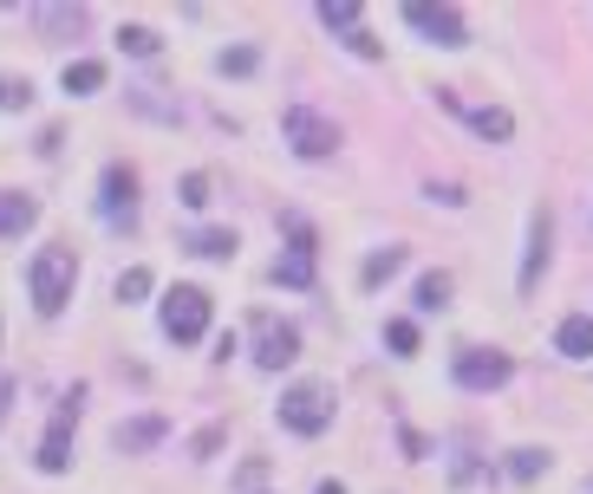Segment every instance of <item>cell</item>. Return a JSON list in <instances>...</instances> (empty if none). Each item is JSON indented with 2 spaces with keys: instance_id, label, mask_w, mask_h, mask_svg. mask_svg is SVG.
Listing matches in <instances>:
<instances>
[{
  "instance_id": "1",
  "label": "cell",
  "mask_w": 593,
  "mask_h": 494,
  "mask_svg": "<svg viewBox=\"0 0 593 494\" xmlns=\"http://www.w3.org/2000/svg\"><path fill=\"white\" fill-rule=\"evenodd\" d=\"M73 281H78L73 248H40V254H33V267H26V293H33V306H40L46 319H60V312H66Z\"/></svg>"
},
{
  "instance_id": "2",
  "label": "cell",
  "mask_w": 593,
  "mask_h": 494,
  "mask_svg": "<svg viewBox=\"0 0 593 494\" xmlns=\"http://www.w3.org/2000/svg\"><path fill=\"white\" fill-rule=\"evenodd\" d=\"M281 138H288L294 156L320 163V156H333V150H339V124H333V118H320L313 105H288V111H281Z\"/></svg>"
},
{
  "instance_id": "3",
  "label": "cell",
  "mask_w": 593,
  "mask_h": 494,
  "mask_svg": "<svg viewBox=\"0 0 593 494\" xmlns=\"http://www.w3.org/2000/svg\"><path fill=\"white\" fill-rule=\"evenodd\" d=\"M163 332H170L176 345H196V339L209 332V293H203V286H170V293H163Z\"/></svg>"
},
{
  "instance_id": "4",
  "label": "cell",
  "mask_w": 593,
  "mask_h": 494,
  "mask_svg": "<svg viewBox=\"0 0 593 494\" xmlns=\"http://www.w3.org/2000/svg\"><path fill=\"white\" fill-rule=\"evenodd\" d=\"M326 424H333V397H326L320 384H294V391L281 397V429H294V436H320Z\"/></svg>"
},
{
  "instance_id": "5",
  "label": "cell",
  "mask_w": 593,
  "mask_h": 494,
  "mask_svg": "<svg viewBox=\"0 0 593 494\" xmlns=\"http://www.w3.org/2000/svg\"><path fill=\"white\" fill-rule=\"evenodd\" d=\"M294 358H300V332L288 319H268V312H261V319H255V364H261V371H288Z\"/></svg>"
},
{
  "instance_id": "6",
  "label": "cell",
  "mask_w": 593,
  "mask_h": 494,
  "mask_svg": "<svg viewBox=\"0 0 593 494\" xmlns=\"http://www.w3.org/2000/svg\"><path fill=\"white\" fill-rule=\"evenodd\" d=\"M274 281L294 286V293H306V286H313V228H306L300 215H288V254L274 261Z\"/></svg>"
},
{
  "instance_id": "7",
  "label": "cell",
  "mask_w": 593,
  "mask_h": 494,
  "mask_svg": "<svg viewBox=\"0 0 593 494\" xmlns=\"http://www.w3.org/2000/svg\"><path fill=\"white\" fill-rule=\"evenodd\" d=\"M98 209L105 221H138V169L131 163H105V183H98Z\"/></svg>"
},
{
  "instance_id": "8",
  "label": "cell",
  "mask_w": 593,
  "mask_h": 494,
  "mask_svg": "<svg viewBox=\"0 0 593 494\" xmlns=\"http://www.w3.org/2000/svg\"><path fill=\"white\" fill-rule=\"evenodd\" d=\"M509 371H516V364L503 352H483V345H463V352H456V384H463V391H503Z\"/></svg>"
},
{
  "instance_id": "9",
  "label": "cell",
  "mask_w": 593,
  "mask_h": 494,
  "mask_svg": "<svg viewBox=\"0 0 593 494\" xmlns=\"http://www.w3.org/2000/svg\"><path fill=\"white\" fill-rule=\"evenodd\" d=\"M78 397H85V391L73 384V397L60 404V417H53V429H46V442H40V469H46V475H66V462H73V424H78Z\"/></svg>"
},
{
  "instance_id": "10",
  "label": "cell",
  "mask_w": 593,
  "mask_h": 494,
  "mask_svg": "<svg viewBox=\"0 0 593 494\" xmlns=\"http://www.w3.org/2000/svg\"><path fill=\"white\" fill-rule=\"evenodd\" d=\"M405 26H411V33H424V40H438V46H463V40H470L456 7H424V0H411V7H405Z\"/></svg>"
},
{
  "instance_id": "11",
  "label": "cell",
  "mask_w": 593,
  "mask_h": 494,
  "mask_svg": "<svg viewBox=\"0 0 593 494\" xmlns=\"http://www.w3.org/2000/svg\"><path fill=\"white\" fill-rule=\"evenodd\" d=\"M548 209L528 215V254H521V293H535V281H541V267H548Z\"/></svg>"
},
{
  "instance_id": "12",
  "label": "cell",
  "mask_w": 593,
  "mask_h": 494,
  "mask_svg": "<svg viewBox=\"0 0 593 494\" xmlns=\"http://www.w3.org/2000/svg\"><path fill=\"white\" fill-rule=\"evenodd\" d=\"M163 436H170V424H163V417H131V424L111 429V442H118L125 455H144V449H157Z\"/></svg>"
},
{
  "instance_id": "13",
  "label": "cell",
  "mask_w": 593,
  "mask_h": 494,
  "mask_svg": "<svg viewBox=\"0 0 593 494\" xmlns=\"http://www.w3.org/2000/svg\"><path fill=\"white\" fill-rule=\"evenodd\" d=\"M554 352L561 358H593V312H568L554 326Z\"/></svg>"
},
{
  "instance_id": "14",
  "label": "cell",
  "mask_w": 593,
  "mask_h": 494,
  "mask_svg": "<svg viewBox=\"0 0 593 494\" xmlns=\"http://www.w3.org/2000/svg\"><path fill=\"white\" fill-rule=\"evenodd\" d=\"M33 221H40V202H33V196H13V189H0V241H20Z\"/></svg>"
},
{
  "instance_id": "15",
  "label": "cell",
  "mask_w": 593,
  "mask_h": 494,
  "mask_svg": "<svg viewBox=\"0 0 593 494\" xmlns=\"http://www.w3.org/2000/svg\"><path fill=\"white\" fill-rule=\"evenodd\" d=\"M463 118H470V131H476V138H496V143L516 138V118H509V111H496V105H483V111H463Z\"/></svg>"
},
{
  "instance_id": "16",
  "label": "cell",
  "mask_w": 593,
  "mask_h": 494,
  "mask_svg": "<svg viewBox=\"0 0 593 494\" xmlns=\"http://www.w3.org/2000/svg\"><path fill=\"white\" fill-rule=\"evenodd\" d=\"M98 85H105V66H98V59H73V66H66V91H73V98H91Z\"/></svg>"
},
{
  "instance_id": "17",
  "label": "cell",
  "mask_w": 593,
  "mask_h": 494,
  "mask_svg": "<svg viewBox=\"0 0 593 494\" xmlns=\"http://www.w3.org/2000/svg\"><path fill=\"white\" fill-rule=\"evenodd\" d=\"M359 13H366V7H359V0H326V7H320V20H326V26H333V33H346V40H353V33H359Z\"/></svg>"
},
{
  "instance_id": "18",
  "label": "cell",
  "mask_w": 593,
  "mask_h": 494,
  "mask_svg": "<svg viewBox=\"0 0 593 494\" xmlns=\"http://www.w3.org/2000/svg\"><path fill=\"white\" fill-rule=\"evenodd\" d=\"M190 248H196L203 261H235V234H228V228H203Z\"/></svg>"
},
{
  "instance_id": "19",
  "label": "cell",
  "mask_w": 593,
  "mask_h": 494,
  "mask_svg": "<svg viewBox=\"0 0 593 494\" xmlns=\"http://www.w3.org/2000/svg\"><path fill=\"white\" fill-rule=\"evenodd\" d=\"M33 20H40L46 33H78V26H85V7H40Z\"/></svg>"
},
{
  "instance_id": "20",
  "label": "cell",
  "mask_w": 593,
  "mask_h": 494,
  "mask_svg": "<svg viewBox=\"0 0 593 494\" xmlns=\"http://www.w3.org/2000/svg\"><path fill=\"white\" fill-rule=\"evenodd\" d=\"M398 267H405V248H385V254H371V261H366V274H359V281H366V286H385Z\"/></svg>"
},
{
  "instance_id": "21",
  "label": "cell",
  "mask_w": 593,
  "mask_h": 494,
  "mask_svg": "<svg viewBox=\"0 0 593 494\" xmlns=\"http://www.w3.org/2000/svg\"><path fill=\"white\" fill-rule=\"evenodd\" d=\"M438 306H450V274H424L418 281V312H438Z\"/></svg>"
},
{
  "instance_id": "22",
  "label": "cell",
  "mask_w": 593,
  "mask_h": 494,
  "mask_svg": "<svg viewBox=\"0 0 593 494\" xmlns=\"http://www.w3.org/2000/svg\"><path fill=\"white\" fill-rule=\"evenodd\" d=\"M118 46H125L131 59H157V33H150V26H125V33H118Z\"/></svg>"
},
{
  "instance_id": "23",
  "label": "cell",
  "mask_w": 593,
  "mask_h": 494,
  "mask_svg": "<svg viewBox=\"0 0 593 494\" xmlns=\"http://www.w3.org/2000/svg\"><path fill=\"white\" fill-rule=\"evenodd\" d=\"M385 345H391L398 358H411L418 352V326H411V319H391V326H385Z\"/></svg>"
},
{
  "instance_id": "24",
  "label": "cell",
  "mask_w": 593,
  "mask_h": 494,
  "mask_svg": "<svg viewBox=\"0 0 593 494\" xmlns=\"http://www.w3.org/2000/svg\"><path fill=\"white\" fill-rule=\"evenodd\" d=\"M144 293H150V267H131V274H118V299H125V306H138Z\"/></svg>"
},
{
  "instance_id": "25",
  "label": "cell",
  "mask_w": 593,
  "mask_h": 494,
  "mask_svg": "<svg viewBox=\"0 0 593 494\" xmlns=\"http://www.w3.org/2000/svg\"><path fill=\"white\" fill-rule=\"evenodd\" d=\"M541 469H548V455H541V449H516V462H509V475H516V482H535Z\"/></svg>"
},
{
  "instance_id": "26",
  "label": "cell",
  "mask_w": 593,
  "mask_h": 494,
  "mask_svg": "<svg viewBox=\"0 0 593 494\" xmlns=\"http://www.w3.org/2000/svg\"><path fill=\"white\" fill-rule=\"evenodd\" d=\"M183 209H209V176H183Z\"/></svg>"
},
{
  "instance_id": "27",
  "label": "cell",
  "mask_w": 593,
  "mask_h": 494,
  "mask_svg": "<svg viewBox=\"0 0 593 494\" xmlns=\"http://www.w3.org/2000/svg\"><path fill=\"white\" fill-rule=\"evenodd\" d=\"M216 66H223V72H235V78H241V72H255V53H248V46H235V53H223Z\"/></svg>"
},
{
  "instance_id": "28",
  "label": "cell",
  "mask_w": 593,
  "mask_h": 494,
  "mask_svg": "<svg viewBox=\"0 0 593 494\" xmlns=\"http://www.w3.org/2000/svg\"><path fill=\"white\" fill-rule=\"evenodd\" d=\"M346 46H353V53H359V59H378V40H371L366 26H359V33H353V40H346Z\"/></svg>"
},
{
  "instance_id": "29",
  "label": "cell",
  "mask_w": 593,
  "mask_h": 494,
  "mask_svg": "<svg viewBox=\"0 0 593 494\" xmlns=\"http://www.w3.org/2000/svg\"><path fill=\"white\" fill-rule=\"evenodd\" d=\"M0 105H26V85H0Z\"/></svg>"
},
{
  "instance_id": "30",
  "label": "cell",
  "mask_w": 593,
  "mask_h": 494,
  "mask_svg": "<svg viewBox=\"0 0 593 494\" xmlns=\"http://www.w3.org/2000/svg\"><path fill=\"white\" fill-rule=\"evenodd\" d=\"M313 494H346V488H339V482H320V488H313Z\"/></svg>"
}]
</instances>
